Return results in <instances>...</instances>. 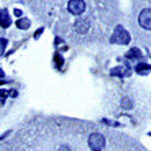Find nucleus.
<instances>
[{
    "instance_id": "8",
    "label": "nucleus",
    "mask_w": 151,
    "mask_h": 151,
    "mask_svg": "<svg viewBox=\"0 0 151 151\" xmlns=\"http://www.w3.org/2000/svg\"><path fill=\"white\" fill-rule=\"evenodd\" d=\"M17 27L21 29V30H27L29 27H30V25H32V22H30V19H27V18H21V19H18L17 21Z\"/></svg>"
},
{
    "instance_id": "15",
    "label": "nucleus",
    "mask_w": 151,
    "mask_h": 151,
    "mask_svg": "<svg viewBox=\"0 0 151 151\" xmlns=\"http://www.w3.org/2000/svg\"><path fill=\"white\" fill-rule=\"evenodd\" d=\"M3 76H4V71L0 68V78H3Z\"/></svg>"
},
{
    "instance_id": "7",
    "label": "nucleus",
    "mask_w": 151,
    "mask_h": 151,
    "mask_svg": "<svg viewBox=\"0 0 151 151\" xmlns=\"http://www.w3.org/2000/svg\"><path fill=\"white\" fill-rule=\"evenodd\" d=\"M135 71H136L139 75H146L148 71H151V65L150 64H146V63H139L135 67Z\"/></svg>"
},
{
    "instance_id": "1",
    "label": "nucleus",
    "mask_w": 151,
    "mask_h": 151,
    "mask_svg": "<svg viewBox=\"0 0 151 151\" xmlns=\"http://www.w3.org/2000/svg\"><path fill=\"white\" fill-rule=\"evenodd\" d=\"M129 41H131L129 33L127 32L125 29L121 27V26H117V27L114 29L113 34H112L110 42H113V44H119V45H127Z\"/></svg>"
},
{
    "instance_id": "9",
    "label": "nucleus",
    "mask_w": 151,
    "mask_h": 151,
    "mask_svg": "<svg viewBox=\"0 0 151 151\" xmlns=\"http://www.w3.org/2000/svg\"><path fill=\"white\" fill-rule=\"evenodd\" d=\"M125 56L128 57V59H129V57H137V59H140V57H142V52L137 49V48H134V49H131L129 52L127 53Z\"/></svg>"
},
{
    "instance_id": "16",
    "label": "nucleus",
    "mask_w": 151,
    "mask_h": 151,
    "mask_svg": "<svg viewBox=\"0 0 151 151\" xmlns=\"http://www.w3.org/2000/svg\"><path fill=\"white\" fill-rule=\"evenodd\" d=\"M1 83H8V82H4V81L1 82V81H0V84H1Z\"/></svg>"
},
{
    "instance_id": "6",
    "label": "nucleus",
    "mask_w": 151,
    "mask_h": 151,
    "mask_svg": "<svg viewBox=\"0 0 151 151\" xmlns=\"http://www.w3.org/2000/svg\"><path fill=\"white\" fill-rule=\"evenodd\" d=\"M88 29V22L86 19H79V21L75 23V30L78 33H86Z\"/></svg>"
},
{
    "instance_id": "10",
    "label": "nucleus",
    "mask_w": 151,
    "mask_h": 151,
    "mask_svg": "<svg viewBox=\"0 0 151 151\" xmlns=\"http://www.w3.org/2000/svg\"><path fill=\"white\" fill-rule=\"evenodd\" d=\"M8 97V91L7 90H0V106H3L4 104H6V99H7Z\"/></svg>"
},
{
    "instance_id": "5",
    "label": "nucleus",
    "mask_w": 151,
    "mask_h": 151,
    "mask_svg": "<svg viewBox=\"0 0 151 151\" xmlns=\"http://www.w3.org/2000/svg\"><path fill=\"white\" fill-rule=\"evenodd\" d=\"M11 25V17L8 15L7 10H1L0 11V26L1 27H8Z\"/></svg>"
},
{
    "instance_id": "13",
    "label": "nucleus",
    "mask_w": 151,
    "mask_h": 151,
    "mask_svg": "<svg viewBox=\"0 0 151 151\" xmlns=\"http://www.w3.org/2000/svg\"><path fill=\"white\" fill-rule=\"evenodd\" d=\"M41 33H42V27L40 29V30H38V32H37V33H35V34H34V37H35V38H38V35L41 34Z\"/></svg>"
},
{
    "instance_id": "4",
    "label": "nucleus",
    "mask_w": 151,
    "mask_h": 151,
    "mask_svg": "<svg viewBox=\"0 0 151 151\" xmlns=\"http://www.w3.org/2000/svg\"><path fill=\"white\" fill-rule=\"evenodd\" d=\"M139 23L142 27L151 30V8H146L139 15Z\"/></svg>"
},
{
    "instance_id": "3",
    "label": "nucleus",
    "mask_w": 151,
    "mask_h": 151,
    "mask_svg": "<svg viewBox=\"0 0 151 151\" xmlns=\"http://www.w3.org/2000/svg\"><path fill=\"white\" fill-rule=\"evenodd\" d=\"M86 8V4L82 0H71L68 3V11L74 15H81Z\"/></svg>"
},
{
    "instance_id": "14",
    "label": "nucleus",
    "mask_w": 151,
    "mask_h": 151,
    "mask_svg": "<svg viewBox=\"0 0 151 151\" xmlns=\"http://www.w3.org/2000/svg\"><path fill=\"white\" fill-rule=\"evenodd\" d=\"M14 14L19 17V15H22V11H21V10H14Z\"/></svg>"
},
{
    "instance_id": "11",
    "label": "nucleus",
    "mask_w": 151,
    "mask_h": 151,
    "mask_svg": "<svg viewBox=\"0 0 151 151\" xmlns=\"http://www.w3.org/2000/svg\"><path fill=\"white\" fill-rule=\"evenodd\" d=\"M6 46H7V40H6V38H1V40H0V56H1V55L4 53Z\"/></svg>"
},
{
    "instance_id": "2",
    "label": "nucleus",
    "mask_w": 151,
    "mask_h": 151,
    "mask_svg": "<svg viewBox=\"0 0 151 151\" xmlns=\"http://www.w3.org/2000/svg\"><path fill=\"white\" fill-rule=\"evenodd\" d=\"M88 146L93 151H101L105 146V139L99 134H93L88 137Z\"/></svg>"
},
{
    "instance_id": "12",
    "label": "nucleus",
    "mask_w": 151,
    "mask_h": 151,
    "mask_svg": "<svg viewBox=\"0 0 151 151\" xmlns=\"http://www.w3.org/2000/svg\"><path fill=\"white\" fill-rule=\"evenodd\" d=\"M121 70H123V67H117V68H113L112 71H110V74L114 76V75H117V76H121L123 78V72H121Z\"/></svg>"
}]
</instances>
